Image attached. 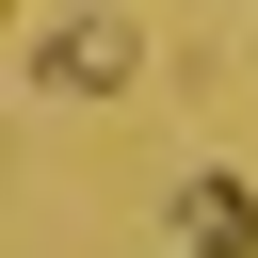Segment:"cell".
Returning a JSON list of instances; mask_svg holds the SVG:
<instances>
[{
    "label": "cell",
    "instance_id": "obj_1",
    "mask_svg": "<svg viewBox=\"0 0 258 258\" xmlns=\"http://www.w3.org/2000/svg\"><path fill=\"white\" fill-rule=\"evenodd\" d=\"M129 64H145V32H129V16H97V0H64V16L32 32V81H48V97H113Z\"/></svg>",
    "mask_w": 258,
    "mask_h": 258
},
{
    "label": "cell",
    "instance_id": "obj_2",
    "mask_svg": "<svg viewBox=\"0 0 258 258\" xmlns=\"http://www.w3.org/2000/svg\"><path fill=\"white\" fill-rule=\"evenodd\" d=\"M194 258H258V177H177V210H161Z\"/></svg>",
    "mask_w": 258,
    "mask_h": 258
},
{
    "label": "cell",
    "instance_id": "obj_3",
    "mask_svg": "<svg viewBox=\"0 0 258 258\" xmlns=\"http://www.w3.org/2000/svg\"><path fill=\"white\" fill-rule=\"evenodd\" d=\"M161 258H194V242H161Z\"/></svg>",
    "mask_w": 258,
    "mask_h": 258
}]
</instances>
